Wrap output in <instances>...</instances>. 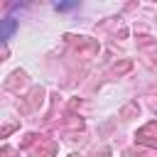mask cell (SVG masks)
Instances as JSON below:
<instances>
[{"mask_svg":"<svg viewBox=\"0 0 157 157\" xmlns=\"http://www.w3.org/2000/svg\"><path fill=\"white\" fill-rule=\"evenodd\" d=\"M74 7V2H66V5H56V10H71Z\"/></svg>","mask_w":157,"mask_h":157,"instance_id":"2","label":"cell"},{"mask_svg":"<svg viewBox=\"0 0 157 157\" xmlns=\"http://www.w3.org/2000/svg\"><path fill=\"white\" fill-rule=\"evenodd\" d=\"M15 32V20L12 17H7L5 22H2V39H10V34Z\"/></svg>","mask_w":157,"mask_h":157,"instance_id":"1","label":"cell"}]
</instances>
